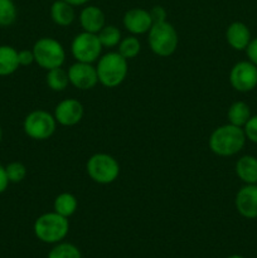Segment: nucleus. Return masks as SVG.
Listing matches in <instances>:
<instances>
[{
  "instance_id": "4be33fe9",
  "label": "nucleus",
  "mask_w": 257,
  "mask_h": 258,
  "mask_svg": "<svg viewBox=\"0 0 257 258\" xmlns=\"http://www.w3.org/2000/svg\"><path fill=\"white\" fill-rule=\"evenodd\" d=\"M117 52L122 55L125 59H133L140 53L141 43L136 35H128L122 38L117 45Z\"/></svg>"
},
{
  "instance_id": "39448f33",
  "label": "nucleus",
  "mask_w": 257,
  "mask_h": 258,
  "mask_svg": "<svg viewBox=\"0 0 257 258\" xmlns=\"http://www.w3.org/2000/svg\"><path fill=\"white\" fill-rule=\"evenodd\" d=\"M34 62L45 71L62 67L66 60V50L62 43L54 38L43 37L33 45Z\"/></svg>"
},
{
  "instance_id": "b1692460",
  "label": "nucleus",
  "mask_w": 257,
  "mask_h": 258,
  "mask_svg": "<svg viewBox=\"0 0 257 258\" xmlns=\"http://www.w3.org/2000/svg\"><path fill=\"white\" fill-rule=\"evenodd\" d=\"M18 18L17 5L13 0H0V27L7 28L15 23Z\"/></svg>"
},
{
  "instance_id": "a878e982",
  "label": "nucleus",
  "mask_w": 257,
  "mask_h": 258,
  "mask_svg": "<svg viewBox=\"0 0 257 258\" xmlns=\"http://www.w3.org/2000/svg\"><path fill=\"white\" fill-rule=\"evenodd\" d=\"M5 171H7L8 179L10 183L18 184L23 181L27 176V168L20 161H12L5 166Z\"/></svg>"
},
{
  "instance_id": "1a4fd4ad",
  "label": "nucleus",
  "mask_w": 257,
  "mask_h": 258,
  "mask_svg": "<svg viewBox=\"0 0 257 258\" xmlns=\"http://www.w3.org/2000/svg\"><path fill=\"white\" fill-rule=\"evenodd\" d=\"M229 82L238 92H249L257 86V66L249 60L236 63L229 72Z\"/></svg>"
},
{
  "instance_id": "f03ea898",
  "label": "nucleus",
  "mask_w": 257,
  "mask_h": 258,
  "mask_svg": "<svg viewBox=\"0 0 257 258\" xmlns=\"http://www.w3.org/2000/svg\"><path fill=\"white\" fill-rule=\"evenodd\" d=\"M33 231L35 237L43 243L57 244L67 237L70 232V222L68 218L59 216L54 211L48 212L35 219Z\"/></svg>"
},
{
  "instance_id": "0eeeda50",
  "label": "nucleus",
  "mask_w": 257,
  "mask_h": 258,
  "mask_svg": "<svg viewBox=\"0 0 257 258\" xmlns=\"http://www.w3.org/2000/svg\"><path fill=\"white\" fill-rule=\"evenodd\" d=\"M57 128L53 113L44 110H34L25 116L23 121V130L28 138L37 141H44L52 138Z\"/></svg>"
},
{
  "instance_id": "7c9ffc66",
  "label": "nucleus",
  "mask_w": 257,
  "mask_h": 258,
  "mask_svg": "<svg viewBox=\"0 0 257 258\" xmlns=\"http://www.w3.org/2000/svg\"><path fill=\"white\" fill-rule=\"evenodd\" d=\"M10 184L9 179H8L7 171H5V166L0 164V194L4 193L8 189V185Z\"/></svg>"
},
{
  "instance_id": "20e7f679",
  "label": "nucleus",
  "mask_w": 257,
  "mask_h": 258,
  "mask_svg": "<svg viewBox=\"0 0 257 258\" xmlns=\"http://www.w3.org/2000/svg\"><path fill=\"white\" fill-rule=\"evenodd\" d=\"M148 43L150 49L159 57L174 54L179 44V37L173 24L166 20L155 23L148 32Z\"/></svg>"
},
{
  "instance_id": "7ed1b4c3",
  "label": "nucleus",
  "mask_w": 257,
  "mask_h": 258,
  "mask_svg": "<svg viewBox=\"0 0 257 258\" xmlns=\"http://www.w3.org/2000/svg\"><path fill=\"white\" fill-rule=\"evenodd\" d=\"M96 71L101 85L107 88H115L127 77V59L118 52H108L98 58Z\"/></svg>"
},
{
  "instance_id": "6ab92c4d",
  "label": "nucleus",
  "mask_w": 257,
  "mask_h": 258,
  "mask_svg": "<svg viewBox=\"0 0 257 258\" xmlns=\"http://www.w3.org/2000/svg\"><path fill=\"white\" fill-rule=\"evenodd\" d=\"M78 208V201L72 193H60L53 202V211L65 218H70L76 213Z\"/></svg>"
},
{
  "instance_id": "bb28decb",
  "label": "nucleus",
  "mask_w": 257,
  "mask_h": 258,
  "mask_svg": "<svg viewBox=\"0 0 257 258\" xmlns=\"http://www.w3.org/2000/svg\"><path fill=\"white\" fill-rule=\"evenodd\" d=\"M243 131L244 135L249 141L257 144V115L249 117L246 125L243 126Z\"/></svg>"
},
{
  "instance_id": "c756f323",
  "label": "nucleus",
  "mask_w": 257,
  "mask_h": 258,
  "mask_svg": "<svg viewBox=\"0 0 257 258\" xmlns=\"http://www.w3.org/2000/svg\"><path fill=\"white\" fill-rule=\"evenodd\" d=\"M247 57H248L249 62L253 63L254 66H257V38L251 39L249 44L246 48Z\"/></svg>"
},
{
  "instance_id": "473e14b6",
  "label": "nucleus",
  "mask_w": 257,
  "mask_h": 258,
  "mask_svg": "<svg viewBox=\"0 0 257 258\" xmlns=\"http://www.w3.org/2000/svg\"><path fill=\"white\" fill-rule=\"evenodd\" d=\"M227 258H244V257L239 256V254H233V256H229V257H227Z\"/></svg>"
},
{
  "instance_id": "412c9836",
  "label": "nucleus",
  "mask_w": 257,
  "mask_h": 258,
  "mask_svg": "<svg viewBox=\"0 0 257 258\" xmlns=\"http://www.w3.org/2000/svg\"><path fill=\"white\" fill-rule=\"evenodd\" d=\"M45 82H47V86L52 91H54V92H62L70 85L67 71L63 70L62 67L53 68V70L47 71Z\"/></svg>"
},
{
  "instance_id": "f8f14e48",
  "label": "nucleus",
  "mask_w": 257,
  "mask_h": 258,
  "mask_svg": "<svg viewBox=\"0 0 257 258\" xmlns=\"http://www.w3.org/2000/svg\"><path fill=\"white\" fill-rule=\"evenodd\" d=\"M122 24L123 28L131 33V35H141L146 34L154 23L149 10L143 8H133L123 14Z\"/></svg>"
},
{
  "instance_id": "cd10ccee",
  "label": "nucleus",
  "mask_w": 257,
  "mask_h": 258,
  "mask_svg": "<svg viewBox=\"0 0 257 258\" xmlns=\"http://www.w3.org/2000/svg\"><path fill=\"white\" fill-rule=\"evenodd\" d=\"M149 13H150V17H151V20H153V23L155 24V23H163V22H166V10L164 9L163 7H160V5H155V7L151 8L150 10H149Z\"/></svg>"
},
{
  "instance_id": "2f4dec72",
  "label": "nucleus",
  "mask_w": 257,
  "mask_h": 258,
  "mask_svg": "<svg viewBox=\"0 0 257 258\" xmlns=\"http://www.w3.org/2000/svg\"><path fill=\"white\" fill-rule=\"evenodd\" d=\"M65 2H67L72 7H82V5H86L87 3H90L91 0H65Z\"/></svg>"
},
{
  "instance_id": "aec40b11",
  "label": "nucleus",
  "mask_w": 257,
  "mask_h": 258,
  "mask_svg": "<svg viewBox=\"0 0 257 258\" xmlns=\"http://www.w3.org/2000/svg\"><path fill=\"white\" fill-rule=\"evenodd\" d=\"M227 117H228V123L238 126V127H243L251 117V110H249L248 105L244 103L243 101H237L229 106Z\"/></svg>"
},
{
  "instance_id": "a211bd4d",
  "label": "nucleus",
  "mask_w": 257,
  "mask_h": 258,
  "mask_svg": "<svg viewBox=\"0 0 257 258\" xmlns=\"http://www.w3.org/2000/svg\"><path fill=\"white\" fill-rule=\"evenodd\" d=\"M19 67L18 50L12 45H0V77L13 75Z\"/></svg>"
},
{
  "instance_id": "6e6552de",
  "label": "nucleus",
  "mask_w": 257,
  "mask_h": 258,
  "mask_svg": "<svg viewBox=\"0 0 257 258\" xmlns=\"http://www.w3.org/2000/svg\"><path fill=\"white\" fill-rule=\"evenodd\" d=\"M102 44L98 39L97 34L82 32L73 38L71 43V52L76 62L95 63L102 53Z\"/></svg>"
},
{
  "instance_id": "2eb2a0df",
  "label": "nucleus",
  "mask_w": 257,
  "mask_h": 258,
  "mask_svg": "<svg viewBox=\"0 0 257 258\" xmlns=\"http://www.w3.org/2000/svg\"><path fill=\"white\" fill-rule=\"evenodd\" d=\"M227 43L236 50L246 49L251 42V32L242 22H233L226 30Z\"/></svg>"
},
{
  "instance_id": "4468645a",
  "label": "nucleus",
  "mask_w": 257,
  "mask_h": 258,
  "mask_svg": "<svg viewBox=\"0 0 257 258\" xmlns=\"http://www.w3.org/2000/svg\"><path fill=\"white\" fill-rule=\"evenodd\" d=\"M80 24L83 32L97 34L106 25V17L102 9L96 5H87L80 13Z\"/></svg>"
},
{
  "instance_id": "72a5a7b5",
  "label": "nucleus",
  "mask_w": 257,
  "mask_h": 258,
  "mask_svg": "<svg viewBox=\"0 0 257 258\" xmlns=\"http://www.w3.org/2000/svg\"><path fill=\"white\" fill-rule=\"evenodd\" d=\"M2 139H3V128H2V125H0V143H2Z\"/></svg>"
},
{
  "instance_id": "f3484780",
  "label": "nucleus",
  "mask_w": 257,
  "mask_h": 258,
  "mask_svg": "<svg viewBox=\"0 0 257 258\" xmlns=\"http://www.w3.org/2000/svg\"><path fill=\"white\" fill-rule=\"evenodd\" d=\"M236 174L243 183H257V159L251 155L239 158L236 163Z\"/></svg>"
},
{
  "instance_id": "9d476101",
  "label": "nucleus",
  "mask_w": 257,
  "mask_h": 258,
  "mask_svg": "<svg viewBox=\"0 0 257 258\" xmlns=\"http://www.w3.org/2000/svg\"><path fill=\"white\" fill-rule=\"evenodd\" d=\"M67 73L70 85H72L77 90H92L98 83L97 71L92 63L76 62L68 68Z\"/></svg>"
},
{
  "instance_id": "f257e3e1",
  "label": "nucleus",
  "mask_w": 257,
  "mask_h": 258,
  "mask_svg": "<svg viewBox=\"0 0 257 258\" xmlns=\"http://www.w3.org/2000/svg\"><path fill=\"white\" fill-rule=\"evenodd\" d=\"M246 135L242 127L231 125H222L217 127L209 136V149L218 156H232L243 149Z\"/></svg>"
},
{
  "instance_id": "ddd939ff",
  "label": "nucleus",
  "mask_w": 257,
  "mask_h": 258,
  "mask_svg": "<svg viewBox=\"0 0 257 258\" xmlns=\"http://www.w3.org/2000/svg\"><path fill=\"white\" fill-rule=\"evenodd\" d=\"M236 209L242 217L247 219L257 218V185L246 184L236 194L234 199Z\"/></svg>"
},
{
  "instance_id": "393cba45",
  "label": "nucleus",
  "mask_w": 257,
  "mask_h": 258,
  "mask_svg": "<svg viewBox=\"0 0 257 258\" xmlns=\"http://www.w3.org/2000/svg\"><path fill=\"white\" fill-rule=\"evenodd\" d=\"M47 258H82V254L75 244L59 242L50 249Z\"/></svg>"
},
{
  "instance_id": "dca6fc26",
  "label": "nucleus",
  "mask_w": 257,
  "mask_h": 258,
  "mask_svg": "<svg viewBox=\"0 0 257 258\" xmlns=\"http://www.w3.org/2000/svg\"><path fill=\"white\" fill-rule=\"evenodd\" d=\"M50 18L54 24L59 25V27H68L76 19L75 7L68 4L65 0H55L50 5Z\"/></svg>"
},
{
  "instance_id": "c85d7f7f",
  "label": "nucleus",
  "mask_w": 257,
  "mask_h": 258,
  "mask_svg": "<svg viewBox=\"0 0 257 258\" xmlns=\"http://www.w3.org/2000/svg\"><path fill=\"white\" fill-rule=\"evenodd\" d=\"M18 60H19V64L24 66V67L34 63V53H33V49L18 50Z\"/></svg>"
},
{
  "instance_id": "423d86ee",
  "label": "nucleus",
  "mask_w": 257,
  "mask_h": 258,
  "mask_svg": "<svg viewBox=\"0 0 257 258\" xmlns=\"http://www.w3.org/2000/svg\"><path fill=\"white\" fill-rule=\"evenodd\" d=\"M88 176L95 183L111 184L120 175V164L113 156L105 153L93 154L86 164Z\"/></svg>"
},
{
  "instance_id": "9b49d317",
  "label": "nucleus",
  "mask_w": 257,
  "mask_h": 258,
  "mask_svg": "<svg viewBox=\"0 0 257 258\" xmlns=\"http://www.w3.org/2000/svg\"><path fill=\"white\" fill-rule=\"evenodd\" d=\"M85 108L83 105L76 98H66L60 101L54 108V116L57 123L62 126H75L82 120Z\"/></svg>"
},
{
  "instance_id": "5701e85b",
  "label": "nucleus",
  "mask_w": 257,
  "mask_h": 258,
  "mask_svg": "<svg viewBox=\"0 0 257 258\" xmlns=\"http://www.w3.org/2000/svg\"><path fill=\"white\" fill-rule=\"evenodd\" d=\"M97 37L100 39L103 48H113L117 47L121 38V32L115 25H105L100 32L97 33Z\"/></svg>"
}]
</instances>
